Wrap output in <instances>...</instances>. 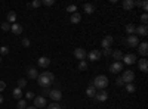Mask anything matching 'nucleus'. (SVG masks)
<instances>
[{
	"mask_svg": "<svg viewBox=\"0 0 148 109\" xmlns=\"http://www.w3.org/2000/svg\"><path fill=\"white\" fill-rule=\"evenodd\" d=\"M126 32H127V35H133L135 34V30H136V27H135L133 25V24H127V25H126Z\"/></svg>",
	"mask_w": 148,
	"mask_h": 109,
	"instance_id": "b1692460",
	"label": "nucleus"
},
{
	"mask_svg": "<svg viewBox=\"0 0 148 109\" xmlns=\"http://www.w3.org/2000/svg\"><path fill=\"white\" fill-rule=\"evenodd\" d=\"M86 94H88L89 97H95V94H96V89L92 86V83L89 84V87L86 89Z\"/></svg>",
	"mask_w": 148,
	"mask_h": 109,
	"instance_id": "412c9836",
	"label": "nucleus"
},
{
	"mask_svg": "<svg viewBox=\"0 0 148 109\" xmlns=\"http://www.w3.org/2000/svg\"><path fill=\"white\" fill-rule=\"evenodd\" d=\"M125 87H126V91H127V93H135V91H136V87H135V84H133V83H127V84H125Z\"/></svg>",
	"mask_w": 148,
	"mask_h": 109,
	"instance_id": "a878e982",
	"label": "nucleus"
},
{
	"mask_svg": "<svg viewBox=\"0 0 148 109\" xmlns=\"http://www.w3.org/2000/svg\"><path fill=\"white\" fill-rule=\"evenodd\" d=\"M42 6V0H34L33 3L28 5V7H40Z\"/></svg>",
	"mask_w": 148,
	"mask_h": 109,
	"instance_id": "7c9ffc66",
	"label": "nucleus"
},
{
	"mask_svg": "<svg viewBox=\"0 0 148 109\" xmlns=\"http://www.w3.org/2000/svg\"><path fill=\"white\" fill-rule=\"evenodd\" d=\"M79 69L80 71H86L88 69V62H86V60H80L79 62Z\"/></svg>",
	"mask_w": 148,
	"mask_h": 109,
	"instance_id": "c756f323",
	"label": "nucleus"
},
{
	"mask_svg": "<svg viewBox=\"0 0 148 109\" xmlns=\"http://www.w3.org/2000/svg\"><path fill=\"white\" fill-rule=\"evenodd\" d=\"M25 86H27V80H25V78H19V80H18V89L22 90Z\"/></svg>",
	"mask_w": 148,
	"mask_h": 109,
	"instance_id": "cd10ccee",
	"label": "nucleus"
},
{
	"mask_svg": "<svg viewBox=\"0 0 148 109\" xmlns=\"http://www.w3.org/2000/svg\"><path fill=\"white\" fill-rule=\"evenodd\" d=\"M113 56L114 59H116V62H120V59H123V53H121V50H113Z\"/></svg>",
	"mask_w": 148,
	"mask_h": 109,
	"instance_id": "393cba45",
	"label": "nucleus"
},
{
	"mask_svg": "<svg viewBox=\"0 0 148 109\" xmlns=\"http://www.w3.org/2000/svg\"><path fill=\"white\" fill-rule=\"evenodd\" d=\"M83 9H84V12H86V14H88V15H92L93 12H95V6H93L92 3H84Z\"/></svg>",
	"mask_w": 148,
	"mask_h": 109,
	"instance_id": "6ab92c4d",
	"label": "nucleus"
},
{
	"mask_svg": "<svg viewBox=\"0 0 148 109\" xmlns=\"http://www.w3.org/2000/svg\"><path fill=\"white\" fill-rule=\"evenodd\" d=\"M126 43H127L129 47H138V44H139V39H138L135 34H133V35H127Z\"/></svg>",
	"mask_w": 148,
	"mask_h": 109,
	"instance_id": "0eeeda50",
	"label": "nucleus"
},
{
	"mask_svg": "<svg viewBox=\"0 0 148 109\" xmlns=\"http://www.w3.org/2000/svg\"><path fill=\"white\" fill-rule=\"evenodd\" d=\"M67 12H70V14H76V12H77V6L76 5H70L67 7Z\"/></svg>",
	"mask_w": 148,
	"mask_h": 109,
	"instance_id": "2f4dec72",
	"label": "nucleus"
},
{
	"mask_svg": "<svg viewBox=\"0 0 148 109\" xmlns=\"http://www.w3.org/2000/svg\"><path fill=\"white\" fill-rule=\"evenodd\" d=\"M5 89H6V83L5 81H0V93H2Z\"/></svg>",
	"mask_w": 148,
	"mask_h": 109,
	"instance_id": "37998d69",
	"label": "nucleus"
},
{
	"mask_svg": "<svg viewBox=\"0 0 148 109\" xmlns=\"http://www.w3.org/2000/svg\"><path fill=\"white\" fill-rule=\"evenodd\" d=\"M113 43H114L113 35H105V37L102 39V41H101V46L104 47V49H110V47L113 46Z\"/></svg>",
	"mask_w": 148,
	"mask_h": 109,
	"instance_id": "39448f33",
	"label": "nucleus"
},
{
	"mask_svg": "<svg viewBox=\"0 0 148 109\" xmlns=\"http://www.w3.org/2000/svg\"><path fill=\"white\" fill-rule=\"evenodd\" d=\"M33 97H34V94H33V91H28V93H25V99L31 100Z\"/></svg>",
	"mask_w": 148,
	"mask_h": 109,
	"instance_id": "79ce46f5",
	"label": "nucleus"
},
{
	"mask_svg": "<svg viewBox=\"0 0 148 109\" xmlns=\"http://www.w3.org/2000/svg\"><path fill=\"white\" fill-rule=\"evenodd\" d=\"M147 34H148V27L147 25H142V24H141L139 27H136V30H135V35H136V37H138V35L145 37Z\"/></svg>",
	"mask_w": 148,
	"mask_h": 109,
	"instance_id": "9b49d317",
	"label": "nucleus"
},
{
	"mask_svg": "<svg viewBox=\"0 0 148 109\" xmlns=\"http://www.w3.org/2000/svg\"><path fill=\"white\" fill-rule=\"evenodd\" d=\"M42 5H45V6H52V5H55V0H42Z\"/></svg>",
	"mask_w": 148,
	"mask_h": 109,
	"instance_id": "72a5a7b5",
	"label": "nucleus"
},
{
	"mask_svg": "<svg viewBox=\"0 0 148 109\" xmlns=\"http://www.w3.org/2000/svg\"><path fill=\"white\" fill-rule=\"evenodd\" d=\"M141 6L144 7V10H147V9H148V3L145 2V0H144V2H142V5H141Z\"/></svg>",
	"mask_w": 148,
	"mask_h": 109,
	"instance_id": "c03bdc74",
	"label": "nucleus"
},
{
	"mask_svg": "<svg viewBox=\"0 0 148 109\" xmlns=\"http://www.w3.org/2000/svg\"><path fill=\"white\" fill-rule=\"evenodd\" d=\"M123 62H125L126 65H133V64H136V55H133V53L123 55Z\"/></svg>",
	"mask_w": 148,
	"mask_h": 109,
	"instance_id": "423d86ee",
	"label": "nucleus"
},
{
	"mask_svg": "<svg viewBox=\"0 0 148 109\" xmlns=\"http://www.w3.org/2000/svg\"><path fill=\"white\" fill-rule=\"evenodd\" d=\"M135 5H133V0H123V9H126V10H130L133 9Z\"/></svg>",
	"mask_w": 148,
	"mask_h": 109,
	"instance_id": "4be33fe9",
	"label": "nucleus"
},
{
	"mask_svg": "<svg viewBox=\"0 0 148 109\" xmlns=\"http://www.w3.org/2000/svg\"><path fill=\"white\" fill-rule=\"evenodd\" d=\"M104 56H111V55H113V49H111V47H110V49H104V52H101Z\"/></svg>",
	"mask_w": 148,
	"mask_h": 109,
	"instance_id": "c9c22d12",
	"label": "nucleus"
},
{
	"mask_svg": "<svg viewBox=\"0 0 148 109\" xmlns=\"http://www.w3.org/2000/svg\"><path fill=\"white\" fill-rule=\"evenodd\" d=\"M108 77L107 75H96L93 83H92V86L95 89H99V90H105V87L108 86Z\"/></svg>",
	"mask_w": 148,
	"mask_h": 109,
	"instance_id": "f03ea898",
	"label": "nucleus"
},
{
	"mask_svg": "<svg viewBox=\"0 0 148 109\" xmlns=\"http://www.w3.org/2000/svg\"><path fill=\"white\" fill-rule=\"evenodd\" d=\"M141 22H142V25H147V22H148V15L147 14H144L141 16Z\"/></svg>",
	"mask_w": 148,
	"mask_h": 109,
	"instance_id": "4c0bfd02",
	"label": "nucleus"
},
{
	"mask_svg": "<svg viewBox=\"0 0 148 109\" xmlns=\"http://www.w3.org/2000/svg\"><path fill=\"white\" fill-rule=\"evenodd\" d=\"M6 18H8V22H12V24H15V21H16V14H15L14 10H10V12H8Z\"/></svg>",
	"mask_w": 148,
	"mask_h": 109,
	"instance_id": "5701e85b",
	"label": "nucleus"
},
{
	"mask_svg": "<svg viewBox=\"0 0 148 109\" xmlns=\"http://www.w3.org/2000/svg\"><path fill=\"white\" fill-rule=\"evenodd\" d=\"M42 94H43V97H47V96L51 94V89H49V87L47 89H43L42 90Z\"/></svg>",
	"mask_w": 148,
	"mask_h": 109,
	"instance_id": "58836bf2",
	"label": "nucleus"
},
{
	"mask_svg": "<svg viewBox=\"0 0 148 109\" xmlns=\"http://www.w3.org/2000/svg\"><path fill=\"white\" fill-rule=\"evenodd\" d=\"M133 5H135V6H141L142 2H141V0H136V2H133Z\"/></svg>",
	"mask_w": 148,
	"mask_h": 109,
	"instance_id": "a18cd8bd",
	"label": "nucleus"
},
{
	"mask_svg": "<svg viewBox=\"0 0 148 109\" xmlns=\"http://www.w3.org/2000/svg\"><path fill=\"white\" fill-rule=\"evenodd\" d=\"M0 64H2V58H0Z\"/></svg>",
	"mask_w": 148,
	"mask_h": 109,
	"instance_id": "09e8293b",
	"label": "nucleus"
},
{
	"mask_svg": "<svg viewBox=\"0 0 148 109\" xmlns=\"http://www.w3.org/2000/svg\"><path fill=\"white\" fill-rule=\"evenodd\" d=\"M86 58H88L89 60H92V62H96V60H99L101 58H102V53H101V50H90L88 55H86Z\"/></svg>",
	"mask_w": 148,
	"mask_h": 109,
	"instance_id": "20e7f679",
	"label": "nucleus"
},
{
	"mask_svg": "<svg viewBox=\"0 0 148 109\" xmlns=\"http://www.w3.org/2000/svg\"><path fill=\"white\" fill-rule=\"evenodd\" d=\"M37 83H39V86L42 89H47V87H51L52 84L55 83V75L52 74V72H49V71H45V72H42V74H39V77H37Z\"/></svg>",
	"mask_w": 148,
	"mask_h": 109,
	"instance_id": "f257e3e1",
	"label": "nucleus"
},
{
	"mask_svg": "<svg viewBox=\"0 0 148 109\" xmlns=\"http://www.w3.org/2000/svg\"><path fill=\"white\" fill-rule=\"evenodd\" d=\"M27 74H28V78H31V80H37V77H39V72H37L36 68H30Z\"/></svg>",
	"mask_w": 148,
	"mask_h": 109,
	"instance_id": "aec40b11",
	"label": "nucleus"
},
{
	"mask_svg": "<svg viewBox=\"0 0 148 109\" xmlns=\"http://www.w3.org/2000/svg\"><path fill=\"white\" fill-rule=\"evenodd\" d=\"M12 96H14V97H15V99H16V100H19V99H21V97H22V90H21V89H18V87H16V89H15V90H14V91H12Z\"/></svg>",
	"mask_w": 148,
	"mask_h": 109,
	"instance_id": "bb28decb",
	"label": "nucleus"
},
{
	"mask_svg": "<svg viewBox=\"0 0 148 109\" xmlns=\"http://www.w3.org/2000/svg\"><path fill=\"white\" fill-rule=\"evenodd\" d=\"M123 71V64L121 62H113L110 65V72H113V74H117V72Z\"/></svg>",
	"mask_w": 148,
	"mask_h": 109,
	"instance_id": "ddd939ff",
	"label": "nucleus"
},
{
	"mask_svg": "<svg viewBox=\"0 0 148 109\" xmlns=\"http://www.w3.org/2000/svg\"><path fill=\"white\" fill-rule=\"evenodd\" d=\"M70 21H71V24H79V22L82 21V15H80V12H76V14H71Z\"/></svg>",
	"mask_w": 148,
	"mask_h": 109,
	"instance_id": "a211bd4d",
	"label": "nucleus"
},
{
	"mask_svg": "<svg viewBox=\"0 0 148 109\" xmlns=\"http://www.w3.org/2000/svg\"><path fill=\"white\" fill-rule=\"evenodd\" d=\"M138 66H139V71L148 72V60L147 59H139L138 60Z\"/></svg>",
	"mask_w": 148,
	"mask_h": 109,
	"instance_id": "f3484780",
	"label": "nucleus"
},
{
	"mask_svg": "<svg viewBox=\"0 0 148 109\" xmlns=\"http://www.w3.org/2000/svg\"><path fill=\"white\" fill-rule=\"evenodd\" d=\"M116 84H117V86H119V87H121V86H125V83H123V80H121L120 77H119V78L116 80Z\"/></svg>",
	"mask_w": 148,
	"mask_h": 109,
	"instance_id": "a19ab883",
	"label": "nucleus"
},
{
	"mask_svg": "<svg viewBox=\"0 0 148 109\" xmlns=\"http://www.w3.org/2000/svg\"><path fill=\"white\" fill-rule=\"evenodd\" d=\"M21 44H22L24 47H28V46H30V40H28V39H22Z\"/></svg>",
	"mask_w": 148,
	"mask_h": 109,
	"instance_id": "ea45409f",
	"label": "nucleus"
},
{
	"mask_svg": "<svg viewBox=\"0 0 148 109\" xmlns=\"http://www.w3.org/2000/svg\"><path fill=\"white\" fill-rule=\"evenodd\" d=\"M49 97H51L53 102H59L61 99H62V91L61 90H51V94H49Z\"/></svg>",
	"mask_w": 148,
	"mask_h": 109,
	"instance_id": "1a4fd4ad",
	"label": "nucleus"
},
{
	"mask_svg": "<svg viewBox=\"0 0 148 109\" xmlns=\"http://www.w3.org/2000/svg\"><path fill=\"white\" fill-rule=\"evenodd\" d=\"M86 50L83 49V47H77L76 50H74V56H76V59H79V60H84L86 59Z\"/></svg>",
	"mask_w": 148,
	"mask_h": 109,
	"instance_id": "f8f14e48",
	"label": "nucleus"
},
{
	"mask_svg": "<svg viewBox=\"0 0 148 109\" xmlns=\"http://www.w3.org/2000/svg\"><path fill=\"white\" fill-rule=\"evenodd\" d=\"M10 31L14 32L15 35H21L22 31H24V28H22L21 24H12V25H10Z\"/></svg>",
	"mask_w": 148,
	"mask_h": 109,
	"instance_id": "dca6fc26",
	"label": "nucleus"
},
{
	"mask_svg": "<svg viewBox=\"0 0 148 109\" xmlns=\"http://www.w3.org/2000/svg\"><path fill=\"white\" fill-rule=\"evenodd\" d=\"M0 53H2V55H8L9 53V47L8 46H2V47H0Z\"/></svg>",
	"mask_w": 148,
	"mask_h": 109,
	"instance_id": "f704fd0d",
	"label": "nucleus"
},
{
	"mask_svg": "<svg viewBox=\"0 0 148 109\" xmlns=\"http://www.w3.org/2000/svg\"><path fill=\"white\" fill-rule=\"evenodd\" d=\"M0 103H3V96L0 94Z\"/></svg>",
	"mask_w": 148,
	"mask_h": 109,
	"instance_id": "de8ad7c7",
	"label": "nucleus"
},
{
	"mask_svg": "<svg viewBox=\"0 0 148 109\" xmlns=\"http://www.w3.org/2000/svg\"><path fill=\"white\" fill-rule=\"evenodd\" d=\"M37 64H39L40 68H47L49 65H51V59L46 58V56H42V58L37 59Z\"/></svg>",
	"mask_w": 148,
	"mask_h": 109,
	"instance_id": "2eb2a0df",
	"label": "nucleus"
},
{
	"mask_svg": "<svg viewBox=\"0 0 148 109\" xmlns=\"http://www.w3.org/2000/svg\"><path fill=\"white\" fill-rule=\"evenodd\" d=\"M34 106L36 108H45V106H47L46 97H43V96H36V97H34Z\"/></svg>",
	"mask_w": 148,
	"mask_h": 109,
	"instance_id": "6e6552de",
	"label": "nucleus"
},
{
	"mask_svg": "<svg viewBox=\"0 0 148 109\" xmlns=\"http://www.w3.org/2000/svg\"><path fill=\"white\" fill-rule=\"evenodd\" d=\"M25 109H37V108H36V106H27Z\"/></svg>",
	"mask_w": 148,
	"mask_h": 109,
	"instance_id": "49530a36",
	"label": "nucleus"
},
{
	"mask_svg": "<svg viewBox=\"0 0 148 109\" xmlns=\"http://www.w3.org/2000/svg\"><path fill=\"white\" fill-rule=\"evenodd\" d=\"M46 108H47V109H61V105H58V102H53V103H51V105H47Z\"/></svg>",
	"mask_w": 148,
	"mask_h": 109,
	"instance_id": "473e14b6",
	"label": "nucleus"
},
{
	"mask_svg": "<svg viewBox=\"0 0 148 109\" xmlns=\"http://www.w3.org/2000/svg\"><path fill=\"white\" fill-rule=\"evenodd\" d=\"M2 30H3V31H9V30H10V24H9V22H3V24H2Z\"/></svg>",
	"mask_w": 148,
	"mask_h": 109,
	"instance_id": "e433bc0d",
	"label": "nucleus"
},
{
	"mask_svg": "<svg viewBox=\"0 0 148 109\" xmlns=\"http://www.w3.org/2000/svg\"><path fill=\"white\" fill-rule=\"evenodd\" d=\"M16 108H18V109H25V108H27V102L24 100V99H19V100H18Z\"/></svg>",
	"mask_w": 148,
	"mask_h": 109,
	"instance_id": "c85d7f7f",
	"label": "nucleus"
},
{
	"mask_svg": "<svg viewBox=\"0 0 148 109\" xmlns=\"http://www.w3.org/2000/svg\"><path fill=\"white\" fill-rule=\"evenodd\" d=\"M108 99V93L105 90H99V91H96L95 94V100L96 102H105Z\"/></svg>",
	"mask_w": 148,
	"mask_h": 109,
	"instance_id": "9d476101",
	"label": "nucleus"
},
{
	"mask_svg": "<svg viewBox=\"0 0 148 109\" xmlns=\"http://www.w3.org/2000/svg\"><path fill=\"white\" fill-rule=\"evenodd\" d=\"M120 78L123 80V83H125V84L132 83V81L135 80V72H133V71H130V69L123 71V74H121V77H120Z\"/></svg>",
	"mask_w": 148,
	"mask_h": 109,
	"instance_id": "7ed1b4c3",
	"label": "nucleus"
},
{
	"mask_svg": "<svg viewBox=\"0 0 148 109\" xmlns=\"http://www.w3.org/2000/svg\"><path fill=\"white\" fill-rule=\"evenodd\" d=\"M136 49H138V52H139L141 56H147L148 55V43H145V41L144 43H139Z\"/></svg>",
	"mask_w": 148,
	"mask_h": 109,
	"instance_id": "4468645a",
	"label": "nucleus"
}]
</instances>
